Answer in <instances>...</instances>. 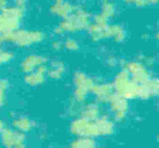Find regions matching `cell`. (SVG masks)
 <instances>
[{
  "mask_svg": "<svg viewBox=\"0 0 159 148\" xmlns=\"http://www.w3.org/2000/svg\"><path fill=\"white\" fill-rule=\"evenodd\" d=\"M137 83L130 80L127 72H124L116 78L115 80V90L118 94L125 99H133L137 96L138 94Z\"/></svg>",
  "mask_w": 159,
  "mask_h": 148,
  "instance_id": "6da1fadb",
  "label": "cell"
},
{
  "mask_svg": "<svg viewBox=\"0 0 159 148\" xmlns=\"http://www.w3.org/2000/svg\"><path fill=\"white\" fill-rule=\"evenodd\" d=\"M2 143L6 148H25V135L20 131H13L11 129L2 131Z\"/></svg>",
  "mask_w": 159,
  "mask_h": 148,
  "instance_id": "7a4b0ae2",
  "label": "cell"
},
{
  "mask_svg": "<svg viewBox=\"0 0 159 148\" xmlns=\"http://www.w3.org/2000/svg\"><path fill=\"white\" fill-rule=\"evenodd\" d=\"M92 91L94 92V94H97V98L100 102H110V100L111 99V97L113 96V93H112V86L109 85H93Z\"/></svg>",
  "mask_w": 159,
  "mask_h": 148,
  "instance_id": "3957f363",
  "label": "cell"
},
{
  "mask_svg": "<svg viewBox=\"0 0 159 148\" xmlns=\"http://www.w3.org/2000/svg\"><path fill=\"white\" fill-rule=\"evenodd\" d=\"M129 73L133 75V80L135 83H146L148 81V75L144 67L140 63H131L129 64Z\"/></svg>",
  "mask_w": 159,
  "mask_h": 148,
  "instance_id": "277c9868",
  "label": "cell"
},
{
  "mask_svg": "<svg viewBox=\"0 0 159 148\" xmlns=\"http://www.w3.org/2000/svg\"><path fill=\"white\" fill-rule=\"evenodd\" d=\"M111 107L115 114L117 113H126L128 108V103L126 99L120 96L119 94H113L111 99L110 100Z\"/></svg>",
  "mask_w": 159,
  "mask_h": 148,
  "instance_id": "5b68a950",
  "label": "cell"
},
{
  "mask_svg": "<svg viewBox=\"0 0 159 148\" xmlns=\"http://www.w3.org/2000/svg\"><path fill=\"white\" fill-rule=\"evenodd\" d=\"M89 121L83 118V117L76 119L71 125V131L77 136L85 137L86 131H87V128L89 125Z\"/></svg>",
  "mask_w": 159,
  "mask_h": 148,
  "instance_id": "8992f818",
  "label": "cell"
},
{
  "mask_svg": "<svg viewBox=\"0 0 159 148\" xmlns=\"http://www.w3.org/2000/svg\"><path fill=\"white\" fill-rule=\"evenodd\" d=\"M96 124H97L100 135H110L113 132V124L105 117H102L100 119L97 118Z\"/></svg>",
  "mask_w": 159,
  "mask_h": 148,
  "instance_id": "52a82bcc",
  "label": "cell"
},
{
  "mask_svg": "<svg viewBox=\"0 0 159 148\" xmlns=\"http://www.w3.org/2000/svg\"><path fill=\"white\" fill-rule=\"evenodd\" d=\"M75 83H76V86L77 88L76 89H80V90H83V91H89L92 89L93 87V82L92 80H89V78L85 77L82 73H78L77 76L75 77Z\"/></svg>",
  "mask_w": 159,
  "mask_h": 148,
  "instance_id": "ba28073f",
  "label": "cell"
},
{
  "mask_svg": "<svg viewBox=\"0 0 159 148\" xmlns=\"http://www.w3.org/2000/svg\"><path fill=\"white\" fill-rule=\"evenodd\" d=\"M42 64L43 60L41 57L36 56H29V58H27L25 62H23L22 67L23 70H26V72H33L34 67H40L42 66Z\"/></svg>",
  "mask_w": 159,
  "mask_h": 148,
  "instance_id": "9c48e42d",
  "label": "cell"
},
{
  "mask_svg": "<svg viewBox=\"0 0 159 148\" xmlns=\"http://www.w3.org/2000/svg\"><path fill=\"white\" fill-rule=\"evenodd\" d=\"M71 148H96V143L91 137H81L73 141Z\"/></svg>",
  "mask_w": 159,
  "mask_h": 148,
  "instance_id": "30bf717a",
  "label": "cell"
},
{
  "mask_svg": "<svg viewBox=\"0 0 159 148\" xmlns=\"http://www.w3.org/2000/svg\"><path fill=\"white\" fill-rule=\"evenodd\" d=\"M99 116V109L95 104H89L82 111V117L89 121H96Z\"/></svg>",
  "mask_w": 159,
  "mask_h": 148,
  "instance_id": "8fae6325",
  "label": "cell"
},
{
  "mask_svg": "<svg viewBox=\"0 0 159 148\" xmlns=\"http://www.w3.org/2000/svg\"><path fill=\"white\" fill-rule=\"evenodd\" d=\"M13 126L19 131L25 132V131H29L31 130L32 123L27 117H19V118L13 121Z\"/></svg>",
  "mask_w": 159,
  "mask_h": 148,
  "instance_id": "7c38bea8",
  "label": "cell"
},
{
  "mask_svg": "<svg viewBox=\"0 0 159 148\" xmlns=\"http://www.w3.org/2000/svg\"><path fill=\"white\" fill-rule=\"evenodd\" d=\"M41 68H42V66L38 67V70L36 72L30 74L29 78L26 79V81L28 82V84H29L30 85H39L40 83H42L43 81L44 71H41Z\"/></svg>",
  "mask_w": 159,
  "mask_h": 148,
  "instance_id": "4fadbf2b",
  "label": "cell"
},
{
  "mask_svg": "<svg viewBox=\"0 0 159 148\" xmlns=\"http://www.w3.org/2000/svg\"><path fill=\"white\" fill-rule=\"evenodd\" d=\"M11 58H12V55L11 52L0 50V64L9 62Z\"/></svg>",
  "mask_w": 159,
  "mask_h": 148,
  "instance_id": "5bb4252c",
  "label": "cell"
},
{
  "mask_svg": "<svg viewBox=\"0 0 159 148\" xmlns=\"http://www.w3.org/2000/svg\"><path fill=\"white\" fill-rule=\"evenodd\" d=\"M5 92H6V90L0 88V106H2V105L5 103V100H6Z\"/></svg>",
  "mask_w": 159,
  "mask_h": 148,
  "instance_id": "9a60e30c",
  "label": "cell"
},
{
  "mask_svg": "<svg viewBox=\"0 0 159 148\" xmlns=\"http://www.w3.org/2000/svg\"><path fill=\"white\" fill-rule=\"evenodd\" d=\"M6 0H0V8H2L3 10L6 8Z\"/></svg>",
  "mask_w": 159,
  "mask_h": 148,
  "instance_id": "2e32d148",
  "label": "cell"
},
{
  "mask_svg": "<svg viewBox=\"0 0 159 148\" xmlns=\"http://www.w3.org/2000/svg\"><path fill=\"white\" fill-rule=\"evenodd\" d=\"M4 130V123L2 121H0V133Z\"/></svg>",
  "mask_w": 159,
  "mask_h": 148,
  "instance_id": "e0dca14e",
  "label": "cell"
}]
</instances>
